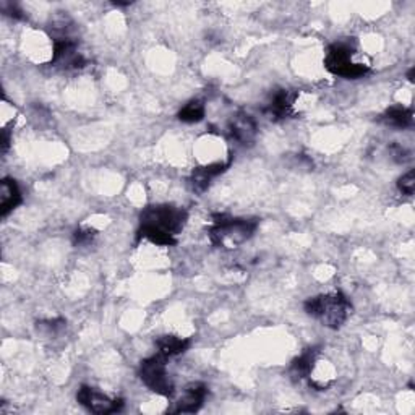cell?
Masks as SVG:
<instances>
[{
	"label": "cell",
	"instance_id": "9",
	"mask_svg": "<svg viewBox=\"0 0 415 415\" xmlns=\"http://www.w3.org/2000/svg\"><path fill=\"white\" fill-rule=\"evenodd\" d=\"M20 203L21 192L17 182L12 181V179H3L2 183H0V214H2V218H6Z\"/></svg>",
	"mask_w": 415,
	"mask_h": 415
},
{
	"label": "cell",
	"instance_id": "3",
	"mask_svg": "<svg viewBox=\"0 0 415 415\" xmlns=\"http://www.w3.org/2000/svg\"><path fill=\"white\" fill-rule=\"evenodd\" d=\"M187 218V211L181 210V208L169 205L148 206L141 213L140 227L158 229L170 235H177L183 229V225H185Z\"/></svg>",
	"mask_w": 415,
	"mask_h": 415
},
{
	"label": "cell",
	"instance_id": "18",
	"mask_svg": "<svg viewBox=\"0 0 415 415\" xmlns=\"http://www.w3.org/2000/svg\"><path fill=\"white\" fill-rule=\"evenodd\" d=\"M398 188L403 195H407V196L414 195V190H415V170L414 169H410L407 174L403 175V177L399 179Z\"/></svg>",
	"mask_w": 415,
	"mask_h": 415
},
{
	"label": "cell",
	"instance_id": "14",
	"mask_svg": "<svg viewBox=\"0 0 415 415\" xmlns=\"http://www.w3.org/2000/svg\"><path fill=\"white\" fill-rule=\"evenodd\" d=\"M316 355H318L316 349H307L301 357L295 358L292 365H290V373H292V376L298 378V380H303V378L310 375L313 370V365H315Z\"/></svg>",
	"mask_w": 415,
	"mask_h": 415
},
{
	"label": "cell",
	"instance_id": "16",
	"mask_svg": "<svg viewBox=\"0 0 415 415\" xmlns=\"http://www.w3.org/2000/svg\"><path fill=\"white\" fill-rule=\"evenodd\" d=\"M143 237L153 243H158V245H165V247L175 245V242H177L174 235L151 227H140V230H138V239H143Z\"/></svg>",
	"mask_w": 415,
	"mask_h": 415
},
{
	"label": "cell",
	"instance_id": "12",
	"mask_svg": "<svg viewBox=\"0 0 415 415\" xmlns=\"http://www.w3.org/2000/svg\"><path fill=\"white\" fill-rule=\"evenodd\" d=\"M381 121L389 127L407 128L412 125L414 114H412V110L405 109V108H403V105H394V108H389L385 114L381 115Z\"/></svg>",
	"mask_w": 415,
	"mask_h": 415
},
{
	"label": "cell",
	"instance_id": "19",
	"mask_svg": "<svg viewBox=\"0 0 415 415\" xmlns=\"http://www.w3.org/2000/svg\"><path fill=\"white\" fill-rule=\"evenodd\" d=\"M39 330H48V333H57L65 328V320L63 318H57V320H48L38 323Z\"/></svg>",
	"mask_w": 415,
	"mask_h": 415
},
{
	"label": "cell",
	"instance_id": "4",
	"mask_svg": "<svg viewBox=\"0 0 415 415\" xmlns=\"http://www.w3.org/2000/svg\"><path fill=\"white\" fill-rule=\"evenodd\" d=\"M354 48L347 43H336L328 49L326 54L325 65L331 73L339 75L347 80H355L361 78L368 72V65H362V63L352 62Z\"/></svg>",
	"mask_w": 415,
	"mask_h": 415
},
{
	"label": "cell",
	"instance_id": "21",
	"mask_svg": "<svg viewBox=\"0 0 415 415\" xmlns=\"http://www.w3.org/2000/svg\"><path fill=\"white\" fill-rule=\"evenodd\" d=\"M8 146H10V135H8L7 130H3V133H2V153H7Z\"/></svg>",
	"mask_w": 415,
	"mask_h": 415
},
{
	"label": "cell",
	"instance_id": "7",
	"mask_svg": "<svg viewBox=\"0 0 415 415\" xmlns=\"http://www.w3.org/2000/svg\"><path fill=\"white\" fill-rule=\"evenodd\" d=\"M208 396V388L203 383H192L187 386L185 394L175 403V407L170 409L174 414H193L201 409Z\"/></svg>",
	"mask_w": 415,
	"mask_h": 415
},
{
	"label": "cell",
	"instance_id": "15",
	"mask_svg": "<svg viewBox=\"0 0 415 415\" xmlns=\"http://www.w3.org/2000/svg\"><path fill=\"white\" fill-rule=\"evenodd\" d=\"M205 119V104L201 101H190L181 112H179V121L187 123H195Z\"/></svg>",
	"mask_w": 415,
	"mask_h": 415
},
{
	"label": "cell",
	"instance_id": "17",
	"mask_svg": "<svg viewBox=\"0 0 415 415\" xmlns=\"http://www.w3.org/2000/svg\"><path fill=\"white\" fill-rule=\"evenodd\" d=\"M94 237H96L94 229L81 227L75 230V234H73V243H75L77 247H86L94 241Z\"/></svg>",
	"mask_w": 415,
	"mask_h": 415
},
{
	"label": "cell",
	"instance_id": "1",
	"mask_svg": "<svg viewBox=\"0 0 415 415\" xmlns=\"http://www.w3.org/2000/svg\"><path fill=\"white\" fill-rule=\"evenodd\" d=\"M307 315L320 320L331 330H339L347 320L352 305L343 292L318 295L303 303Z\"/></svg>",
	"mask_w": 415,
	"mask_h": 415
},
{
	"label": "cell",
	"instance_id": "8",
	"mask_svg": "<svg viewBox=\"0 0 415 415\" xmlns=\"http://www.w3.org/2000/svg\"><path fill=\"white\" fill-rule=\"evenodd\" d=\"M229 133L235 141L248 145L255 140L256 123L248 114H237L229 123Z\"/></svg>",
	"mask_w": 415,
	"mask_h": 415
},
{
	"label": "cell",
	"instance_id": "5",
	"mask_svg": "<svg viewBox=\"0 0 415 415\" xmlns=\"http://www.w3.org/2000/svg\"><path fill=\"white\" fill-rule=\"evenodd\" d=\"M140 378L141 381L153 393L170 398L174 394V383L168 376L165 372V357L164 355H153V357L145 358L140 365Z\"/></svg>",
	"mask_w": 415,
	"mask_h": 415
},
{
	"label": "cell",
	"instance_id": "6",
	"mask_svg": "<svg viewBox=\"0 0 415 415\" xmlns=\"http://www.w3.org/2000/svg\"><path fill=\"white\" fill-rule=\"evenodd\" d=\"M77 401L93 414H115L123 409V399H112L90 386H81L78 389Z\"/></svg>",
	"mask_w": 415,
	"mask_h": 415
},
{
	"label": "cell",
	"instance_id": "20",
	"mask_svg": "<svg viewBox=\"0 0 415 415\" xmlns=\"http://www.w3.org/2000/svg\"><path fill=\"white\" fill-rule=\"evenodd\" d=\"M389 150H391V153H393V158L398 161V163H404L405 158H407V151H405L403 146L391 145Z\"/></svg>",
	"mask_w": 415,
	"mask_h": 415
},
{
	"label": "cell",
	"instance_id": "2",
	"mask_svg": "<svg viewBox=\"0 0 415 415\" xmlns=\"http://www.w3.org/2000/svg\"><path fill=\"white\" fill-rule=\"evenodd\" d=\"M256 227L258 221L255 219H234L218 214L214 225L210 229V239L216 247L237 248L252 237Z\"/></svg>",
	"mask_w": 415,
	"mask_h": 415
},
{
	"label": "cell",
	"instance_id": "11",
	"mask_svg": "<svg viewBox=\"0 0 415 415\" xmlns=\"http://www.w3.org/2000/svg\"><path fill=\"white\" fill-rule=\"evenodd\" d=\"M292 104H294V96L289 91L281 90L273 96L271 103L266 108V112L271 119L278 121V119H285L287 115L292 112Z\"/></svg>",
	"mask_w": 415,
	"mask_h": 415
},
{
	"label": "cell",
	"instance_id": "13",
	"mask_svg": "<svg viewBox=\"0 0 415 415\" xmlns=\"http://www.w3.org/2000/svg\"><path fill=\"white\" fill-rule=\"evenodd\" d=\"M190 339H182V338H175V336H161V338L156 341V345H158L159 354L164 355L165 358L168 357H174V355L183 354L185 350L190 347Z\"/></svg>",
	"mask_w": 415,
	"mask_h": 415
},
{
	"label": "cell",
	"instance_id": "10",
	"mask_svg": "<svg viewBox=\"0 0 415 415\" xmlns=\"http://www.w3.org/2000/svg\"><path fill=\"white\" fill-rule=\"evenodd\" d=\"M227 168H229V163L227 164L218 163V164H211V165H205V168L195 169L192 175L193 190L198 193H203L208 187H210L211 181H213L214 177H218L219 174H223Z\"/></svg>",
	"mask_w": 415,
	"mask_h": 415
}]
</instances>
